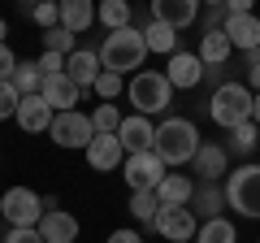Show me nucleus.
<instances>
[{"mask_svg": "<svg viewBox=\"0 0 260 243\" xmlns=\"http://www.w3.org/2000/svg\"><path fill=\"white\" fill-rule=\"evenodd\" d=\"M200 148H204V143H200L195 122L169 117V122H160V126H156V143H152V152H156L165 165H191Z\"/></svg>", "mask_w": 260, "mask_h": 243, "instance_id": "obj_1", "label": "nucleus"}, {"mask_svg": "<svg viewBox=\"0 0 260 243\" xmlns=\"http://www.w3.org/2000/svg\"><path fill=\"white\" fill-rule=\"evenodd\" d=\"M143 56H148V39H143V31H135V26L109 31L104 44H100V66L113 70V74H121V70H139Z\"/></svg>", "mask_w": 260, "mask_h": 243, "instance_id": "obj_2", "label": "nucleus"}, {"mask_svg": "<svg viewBox=\"0 0 260 243\" xmlns=\"http://www.w3.org/2000/svg\"><path fill=\"white\" fill-rule=\"evenodd\" d=\"M251 100H256V96H251L243 83H221V87L213 92V100H208V113H213L217 126L234 131V126L251 122Z\"/></svg>", "mask_w": 260, "mask_h": 243, "instance_id": "obj_3", "label": "nucleus"}, {"mask_svg": "<svg viewBox=\"0 0 260 243\" xmlns=\"http://www.w3.org/2000/svg\"><path fill=\"white\" fill-rule=\"evenodd\" d=\"M130 104H135V113H143V117H152V113H165L169 109V78L156 74V70H139V74L130 78Z\"/></svg>", "mask_w": 260, "mask_h": 243, "instance_id": "obj_4", "label": "nucleus"}, {"mask_svg": "<svg viewBox=\"0 0 260 243\" xmlns=\"http://www.w3.org/2000/svg\"><path fill=\"white\" fill-rule=\"evenodd\" d=\"M48 135H52V143H61V148H91L95 139V122L91 113H78V109H65L52 117V126H48Z\"/></svg>", "mask_w": 260, "mask_h": 243, "instance_id": "obj_5", "label": "nucleus"}, {"mask_svg": "<svg viewBox=\"0 0 260 243\" xmlns=\"http://www.w3.org/2000/svg\"><path fill=\"white\" fill-rule=\"evenodd\" d=\"M225 200L243 217H260V165H239L225 183Z\"/></svg>", "mask_w": 260, "mask_h": 243, "instance_id": "obj_6", "label": "nucleus"}, {"mask_svg": "<svg viewBox=\"0 0 260 243\" xmlns=\"http://www.w3.org/2000/svg\"><path fill=\"white\" fill-rule=\"evenodd\" d=\"M165 161L156 157V152H130L126 157V165H121V178L130 183V191H156L160 183H165Z\"/></svg>", "mask_w": 260, "mask_h": 243, "instance_id": "obj_7", "label": "nucleus"}, {"mask_svg": "<svg viewBox=\"0 0 260 243\" xmlns=\"http://www.w3.org/2000/svg\"><path fill=\"white\" fill-rule=\"evenodd\" d=\"M0 213H5L9 226H39L44 222V200L30 187H9L0 196Z\"/></svg>", "mask_w": 260, "mask_h": 243, "instance_id": "obj_8", "label": "nucleus"}, {"mask_svg": "<svg viewBox=\"0 0 260 243\" xmlns=\"http://www.w3.org/2000/svg\"><path fill=\"white\" fill-rule=\"evenodd\" d=\"M152 226L165 234V243H186V239L200 234V222H195L191 204H160V213H156Z\"/></svg>", "mask_w": 260, "mask_h": 243, "instance_id": "obj_9", "label": "nucleus"}, {"mask_svg": "<svg viewBox=\"0 0 260 243\" xmlns=\"http://www.w3.org/2000/svg\"><path fill=\"white\" fill-rule=\"evenodd\" d=\"M204 61L195 52H174L169 56V66H165V78H169V87H182V92H191V87H200L204 83Z\"/></svg>", "mask_w": 260, "mask_h": 243, "instance_id": "obj_10", "label": "nucleus"}, {"mask_svg": "<svg viewBox=\"0 0 260 243\" xmlns=\"http://www.w3.org/2000/svg\"><path fill=\"white\" fill-rule=\"evenodd\" d=\"M87 165L100 169V174H113V169L126 165V148H121L117 135H95L91 148H87Z\"/></svg>", "mask_w": 260, "mask_h": 243, "instance_id": "obj_11", "label": "nucleus"}, {"mask_svg": "<svg viewBox=\"0 0 260 243\" xmlns=\"http://www.w3.org/2000/svg\"><path fill=\"white\" fill-rule=\"evenodd\" d=\"M100 52H91V48H74V52L65 56V74L78 83V92H91L95 78H100Z\"/></svg>", "mask_w": 260, "mask_h": 243, "instance_id": "obj_12", "label": "nucleus"}, {"mask_svg": "<svg viewBox=\"0 0 260 243\" xmlns=\"http://www.w3.org/2000/svg\"><path fill=\"white\" fill-rule=\"evenodd\" d=\"M117 139H121V148H126V157L130 152H148L152 143H156V126H152L143 113H135V117H121Z\"/></svg>", "mask_w": 260, "mask_h": 243, "instance_id": "obj_13", "label": "nucleus"}, {"mask_svg": "<svg viewBox=\"0 0 260 243\" xmlns=\"http://www.w3.org/2000/svg\"><path fill=\"white\" fill-rule=\"evenodd\" d=\"M200 18V0H152V22H165V26L182 31Z\"/></svg>", "mask_w": 260, "mask_h": 243, "instance_id": "obj_14", "label": "nucleus"}, {"mask_svg": "<svg viewBox=\"0 0 260 243\" xmlns=\"http://www.w3.org/2000/svg\"><path fill=\"white\" fill-rule=\"evenodd\" d=\"M52 117H56V109L44 100V96H22V104H18V126L22 131L44 135L48 126H52Z\"/></svg>", "mask_w": 260, "mask_h": 243, "instance_id": "obj_15", "label": "nucleus"}, {"mask_svg": "<svg viewBox=\"0 0 260 243\" xmlns=\"http://www.w3.org/2000/svg\"><path fill=\"white\" fill-rule=\"evenodd\" d=\"M39 96H44L56 113H65V109H74V104H78V96H83V92H78V83L70 74H48L44 87H39Z\"/></svg>", "mask_w": 260, "mask_h": 243, "instance_id": "obj_16", "label": "nucleus"}, {"mask_svg": "<svg viewBox=\"0 0 260 243\" xmlns=\"http://www.w3.org/2000/svg\"><path fill=\"white\" fill-rule=\"evenodd\" d=\"M221 31L230 35V44H234V48H243V52L260 48V18H256V13H230Z\"/></svg>", "mask_w": 260, "mask_h": 243, "instance_id": "obj_17", "label": "nucleus"}, {"mask_svg": "<svg viewBox=\"0 0 260 243\" xmlns=\"http://www.w3.org/2000/svg\"><path fill=\"white\" fill-rule=\"evenodd\" d=\"M39 234H44V243H74L78 239V217H70L65 208H52L39 222Z\"/></svg>", "mask_w": 260, "mask_h": 243, "instance_id": "obj_18", "label": "nucleus"}, {"mask_svg": "<svg viewBox=\"0 0 260 243\" xmlns=\"http://www.w3.org/2000/svg\"><path fill=\"white\" fill-rule=\"evenodd\" d=\"M225 204H230V200H225V191L217 187V183H200V187H195V196H191V213H195V217H204V222L221 217Z\"/></svg>", "mask_w": 260, "mask_h": 243, "instance_id": "obj_19", "label": "nucleus"}, {"mask_svg": "<svg viewBox=\"0 0 260 243\" xmlns=\"http://www.w3.org/2000/svg\"><path fill=\"white\" fill-rule=\"evenodd\" d=\"M225 157H230V152L221 148V143H204V148L195 152V174H200V183H217V178L225 174Z\"/></svg>", "mask_w": 260, "mask_h": 243, "instance_id": "obj_20", "label": "nucleus"}, {"mask_svg": "<svg viewBox=\"0 0 260 243\" xmlns=\"http://www.w3.org/2000/svg\"><path fill=\"white\" fill-rule=\"evenodd\" d=\"M56 5H61V26L74 31V35H83V31L95 22V5L91 0H56Z\"/></svg>", "mask_w": 260, "mask_h": 243, "instance_id": "obj_21", "label": "nucleus"}, {"mask_svg": "<svg viewBox=\"0 0 260 243\" xmlns=\"http://www.w3.org/2000/svg\"><path fill=\"white\" fill-rule=\"evenodd\" d=\"M230 52H234V44H230L225 31H208V35L200 39V61H204V66H225Z\"/></svg>", "mask_w": 260, "mask_h": 243, "instance_id": "obj_22", "label": "nucleus"}, {"mask_svg": "<svg viewBox=\"0 0 260 243\" xmlns=\"http://www.w3.org/2000/svg\"><path fill=\"white\" fill-rule=\"evenodd\" d=\"M156 196H160V204H191L195 183L186 174H165V183L156 187Z\"/></svg>", "mask_w": 260, "mask_h": 243, "instance_id": "obj_23", "label": "nucleus"}, {"mask_svg": "<svg viewBox=\"0 0 260 243\" xmlns=\"http://www.w3.org/2000/svg\"><path fill=\"white\" fill-rule=\"evenodd\" d=\"M143 39H148V52H165V56L178 52V31L165 26V22H148L143 26Z\"/></svg>", "mask_w": 260, "mask_h": 243, "instance_id": "obj_24", "label": "nucleus"}, {"mask_svg": "<svg viewBox=\"0 0 260 243\" xmlns=\"http://www.w3.org/2000/svg\"><path fill=\"white\" fill-rule=\"evenodd\" d=\"M9 83L18 87V96H39V87H44V70H39V61H18V70H13Z\"/></svg>", "mask_w": 260, "mask_h": 243, "instance_id": "obj_25", "label": "nucleus"}, {"mask_svg": "<svg viewBox=\"0 0 260 243\" xmlns=\"http://www.w3.org/2000/svg\"><path fill=\"white\" fill-rule=\"evenodd\" d=\"M95 18H100L109 31H121V26H130V0H100Z\"/></svg>", "mask_w": 260, "mask_h": 243, "instance_id": "obj_26", "label": "nucleus"}, {"mask_svg": "<svg viewBox=\"0 0 260 243\" xmlns=\"http://www.w3.org/2000/svg\"><path fill=\"white\" fill-rule=\"evenodd\" d=\"M200 243H239V230H234L230 217H213V222L200 226Z\"/></svg>", "mask_w": 260, "mask_h": 243, "instance_id": "obj_27", "label": "nucleus"}, {"mask_svg": "<svg viewBox=\"0 0 260 243\" xmlns=\"http://www.w3.org/2000/svg\"><path fill=\"white\" fill-rule=\"evenodd\" d=\"M130 213L139 217V222H156L160 196H156V191H130Z\"/></svg>", "mask_w": 260, "mask_h": 243, "instance_id": "obj_28", "label": "nucleus"}, {"mask_svg": "<svg viewBox=\"0 0 260 243\" xmlns=\"http://www.w3.org/2000/svg\"><path fill=\"white\" fill-rule=\"evenodd\" d=\"M260 131H256V122H243V126H234L230 131V143H225V152H239V157H247L251 148H256Z\"/></svg>", "mask_w": 260, "mask_h": 243, "instance_id": "obj_29", "label": "nucleus"}, {"mask_svg": "<svg viewBox=\"0 0 260 243\" xmlns=\"http://www.w3.org/2000/svg\"><path fill=\"white\" fill-rule=\"evenodd\" d=\"M91 122H95V135H117V126H121V113H117V104H113V100H104V104H95Z\"/></svg>", "mask_w": 260, "mask_h": 243, "instance_id": "obj_30", "label": "nucleus"}, {"mask_svg": "<svg viewBox=\"0 0 260 243\" xmlns=\"http://www.w3.org/2000/svg\"><path fill=\"white\" fill-rule=\"evenodd\" d=\"M44 48H48V52H65V56H70L78 48V35H74V31H65V26H52V31H44Z\"/></svg>", "mask_w": 260, "mask_h": 243, "instance_id": "obj_31", "label": "nucleus"}, {"mask_svg": "<svg viewBox=\"0 0 260 243\" xmlns=\"http://www.w3.org/2000/svg\"><path fill=\"white\" fill-rule=\"evenodd\" d=\"M18 104H22L18 87H13L9 78H0V122H5V117H18Z\"/></svg>", "mask_w": 260, "mask_h": 243, "instance_id": "obj_32", "label": "nucleus"}, {"mask_svg": "<svg viewBox=\"0 0 260 243\" xmlns=\"http://www.w3.org/2000/svg\"><path fill=\"white\" fill-rule=\"evenodd\" d=\"M100 100H117V92H121V74H113V70H100V78H95V87H91Z\"/></svg>", "mask_w": 260, "mask_h": 243, "instance_id": "obj_33", "label": "nucleus"}, {"mask_svg": "<svg viewBox=\"0 0 260 243\" xmlns=\"http://www.w3.org/2000/svg\"><path fill=\"white\" fill-rule=\"evenodd\" d=\"M30 18H35L44 31H52V26H61V5H56V0H44V5H35Z\"/></svg>", "mask_w": 260, "mask_h": 243, "instance_id": "obj_34", "label": "nucleus"}, {"mask_svg": "<svg viewBox=\"0 0 260 243\" xmlns=\"http://www.w3.org/2000/svg\"><path fill=\"white\" fill-rule=\"evenodd\" d=\"M5 243H44V234H39V226H9Z\"/></svg>", "mask_w": 260, "mask_h": 243, "instance_id": "obj_35", "label": "nucleus"}, {"mask_svg": "<svg viewBox=\"0 0 260 243\" xmlns=\"http://www.w3.org/2000/svg\"><path fill=\"white\" fill-rule=\"evenodd\" d=\"M39 70H44V78H48V74H65V52H48V48H44Z\"/></svg>", "mask_w": 260, "mask_h": 243, "instance_id": "obj_36", "label": "nucleus"}, {"mask_svg": "<svg viewBox=\"0 0 260 243\" xmlns=\"http://www.w3.org/2000/svg\"><path fill=\"white\" fill-rule=\"evenodd\" d=\"M13 70H18V56L9 52V44H0V78H13Z\"/></svg>", "mask_w": 260, "mask_h": 243, "instance_id": "obj_37", "label": "nucleus"}, {"mask_svg": "<svg viewBox=\"0 0 260 243\" xmlns=\"http://www.w3.org/2000/svg\"><path fill=\"white\" fill-rule=\"evenodd\" d=\"M104 243H143V239H139V230H113Z\"/></svg>", "mask_w": 260, "mask_h": 243, "instance_id": "obj_38", "label": "nucleus"}, {"mask_svg": "<svg viewBox=\"0 0 260 243\" xmlns=\"http://www.w3.org/2000/svg\"><path fill=\"white\" fill-rule=\"evenodd\" d=\"M251 5H256V0H225V9H230V13H251Z\"/></svg>", "mask_w": 260, "mask_h": 243, "instance_id": "obj_39", "label": "nucleus"}, {"mask_svg": "<svg viewBox=\"0 0 260 243\" xmlns=\"http://www.w3.org/2000/svg\"><path fill=\"white\" fill-rule=\"evenodd\" d=\"M247 78H251V87L260 92V66H251V70H247Z\"/></svg>", "mask_w": 260, "mask_h": 243, "instance_id": "obj_40", "label": "nucleus"}, {"mask_svg": "<svg viewBox=\"0 0 260 243\" xmlns=\"http://www.w3.org/2000/svg\"><path fill=\"white\" fill-rule=\"evenodd\" d=\"M251 122L260 126V92H256V100H251Z\"/></svg>", "mask_w": 260, "mask_h": 243, "instance_id": "obj_41", "label": "nucleus"}, {"mask_svg": "<svg viewBox=\"0 0 260 243\" xmlns=\"http://www.w3.org/2000/svg\"><path fill=\"white\" fill-rule=\"evenodd\" d=\"M251 66H260V48H251V52H247V70Z\"/></svg>", "mask_w": 260, "mask_h": 243, "instance_id": "obj_42", "label": "nucleus"}, {"mask_svg": "<svg viewBox=\"0 0 260 243\" xmlns=\"http://www.w3.org/2000/svg\"><path fill=\"white\" fill-rule=\"evenodd\" d=\"M0 44H5V18H0Z\"/></svg>", "mask_w": 260, "mask_h": 243, "instance_id": "obj_43", "label": "nucleus"}, {"mask_svg": "<svg viewBox=\"0 0 260 243\" xmlns=\"http://www.w3.org/2000/svg\"><path fill=\"white\" fill-rule=\"evenodd\" d=\"M200 5H225V0H200Z\"/></svg>", "mask_w": 260, "mask_h": 243, "instance_id": "obj_44", "label": "nucleus"}, {"mask_svg": "<svg viewBox=\"0 0 260 243\" xmlns=\"http://www.w3.org/2000/svg\"><path fill=\"white\" fill-rule=\"evenodd\" d=\"M0 243H5V239H0Z\"/></svg>", "mask_w": 260, "mask_h": 243, "instance_id": "obj_45", "label": "nucleus"}, {"mask_svg": "<svg viewBox=\"0 0 260 243\" xmlns=\"http://www.w3.org/2000/svg\"><path fill=\"white\" fill-rule=\"evenodd\" d=\"M256 243H260V239H256Z\"/></svg>", "mask_w": 260, "mask_h": 243, "instance_id": "obj_46", "label": "nucleus"}]
</instances>
